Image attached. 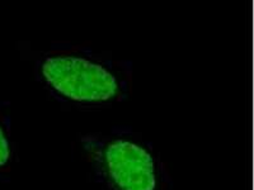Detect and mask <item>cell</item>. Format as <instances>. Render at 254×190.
Wrapping results in <instances>:
<instances>
[{"instance_id":"obj_1","label":"cell","mask_w":254,"mask_h":190,"mask_svg":"<svg viewBox=\"0 0 254 190\" xmlns=\"http://www.w3.org/2000/svg\"><path fill=\"white\" fill-rule=\"evenodd\" d=\"M132 72L131 61L79 45L52 44L35 60L36 78L52 98L83 109L126 100Z\"/></svg>"},{"instance_id":"obj_2","label":"cell","mask_w":254,"mask_h":190,"mask_svg":"<svg viewBox=\"0 0 254 190\" xmlns=\"http://www.w3.org/2000/svg\"><path fill=\"white\" fill-rule=\"evenodd\" d=\"M93 179L106 190H171L162 156L141 133L126 127L88 133L80 139Z\"/></svg>"},{"instance_id":"obj_3","label":"cell","mask_w":254,"mask_h":190,"mask_svg":"<svg viewBox=\"0 0 254 190\" xmlns=\"http://www.w3.org/2000/svg\"><path fill=\"white\" fill-rule=\"evenodd\" d=\"M13 158V142L10 132V118L0 104V173L10 166Z\"/></svg>"}]
</instances>
